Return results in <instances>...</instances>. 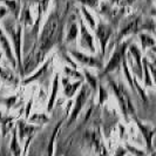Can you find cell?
<instances>
[{
	"label": "cell",
	"instance_id": "f35d334b",
	"mask_svg": "<svg viewBox=\"0 0 156 156\" xmlns=\"http://www.w3.org/2000/svg\"><path fill=\"white\" fill-rule=\"evenodd\" d=\"M148 65H149V69H150L153 76H154V82H155V89H156V67L150 62H148Z\"/></svg>",
	"mask_w": 156,
	"mask_h": 156
},
{
	"label": "cell",
	"instance_id": "3957f363",
	"mask_svg": "<svg viewBox=\"0 0 156 156\" xmlns=\"http://www.w3.org/2000/svg\"><path fill=\"white\" fill-rule=\"evenodd\" d=\"M107 80V83L109 88L112 89L113 94L116 96L117 102H119V106H120V110H121V114L125 119L126 123H129L130 122V117H133L134 115H136L135 113V107L132 101V98L129 95L128 89L126 88V86L122 83L121 80H115L113 78L112 73L107 74L106 76Z\"/></svg>",
	"mask_w": 156,
	"mask_h": 156
},
{
	"label": "cell",
	"instance_id": "44dd1931",
	"mask_svg": "<svg viewBox=\"0 0 156 156\" xmlns=\"http://www.w3.org/2000/svg\"><path fill=\"white\" fill-rule=\"evenodd\" d=\"M19 21L21 23L23 27H32L34 25V18L31 14V5L25 4L21 7V12H20V16H19Z\"/></svg>",
	"mask_w": 156,
	"mask_h": 156
},
{
	"label": "cell",
	"instance_id": "7bdbcfd3",
	"mask_svg": "<svg viewBox=\"0 0 156 156\" xmlns=\"http://www.w3.org/2000/svg\"><path fill=\"white\" fill-rule=\"evenodd\" d=\"M148 1H149V2H150V1H151V0H148Z\"/></svg>",
	"mask_w": 156,
	"mask_h": 156
},
{
	"label": "cell",
	"instance_id": "7402d4cb",
	"mask_svg": "<svg viewBox=\"0 0 156 156\" xmlns=\"http://www.w3.org/2000/svg\"><path fill=\"white\" fill-rule=\"evenodd\" d=\"M16 117L11 116V115H7V114H4L0 112V129H1V136L2 139H5L8 135L9 130L13 128L12 126V122Z\"/></svg>",
	"mask_w": 156,
	"mask_h": 156
},
{
	"label": "cell",
	"instance_id": "d6a6232c",
	"mask_svg": "<svg viewBox=\"0 0 156 156\" xmlns=\"http://www.w3.org/2000/svg\"><path fill=\"white\" fill-rule=\"evenodd\" d=\"M98 92H99V98H98V105L99 106H102L105 102L108 100V98H109V93H108V90L106 89V87L103 86L102 83L99 85V89H98Z\"/></svg>",
	"mask_w": 156,
	"mask_h": 156
},
{
	"label": "cell",
	"instance_id": "ffe728a7",
	"mask_svg": "<svg viewBox=\"0 0 156 156\" xmlns=\"http://www.w3.org/2000/svg\"><path fill=\"white\" fill-rule=\"evenodd\" d=\"M70 79L68 76H63L62 79H60V82L63 86V95L69 100L73 99V96L75 95L76 90H78L80 87L82 86L83 81H76V82H70Z\"/></svg>",
	"mask_w": 156,
	"mask_h": 156
},
{
	"label": "cell",
	"instance_id": "cb8c5ba5",
	"mask_svg": "<svg viewBox=\"0 0 156 156\" xmlns=\"http://www.w3.org/2000/svg\"><path fill=\"white\" fill-rule=\"evenodd\" d=\"M0 2H2L6 7H7L8 12L11 16H13L16 19L19 20L20 16V12H21V4L19 0H0Z\"/></svg>",
	"mask_w": 156,
	"mask_h": 156
},
{
	"label": "cell",
	"instance_id": "484cf974",
	"mask_svg": "<svg viewBox=\"0 0 156 156\" xmlns=\"http://www.w3.org/2000/svg\"><path fill=\"white\" fill-rule=\"evenodd\" d=\"M66 120H67V116L62 117V119L56 123V126L54 127V130H53V133H52V135H51V140H49V143H48V151H47L48 155H52V154H53L55 139H56L58 134H59V132H60V129H61V127H62L63 122H66Z\"/></svg>",
	"mask_w": 156,
	"mask_h": 156
},
{
	"label": "cell",
	"instance_id": "8fae6325",
	"mask_svg": "<svg viewBox=\"0 0 156 156\" xmlns=\"http://www.w3.org/2000/svg\"><path fill=\"white\" fill-rule=\"evenodd\" d=\"M128 53L126 54L127 59L129 60L130 68L135 74V76L139 79L143 78V63H142V52L135 44H130L128 46Z\"/></svg>",
	"mask_w": 156,
	"mask_h": 156
},
{
	"label": "cell",
	"instance_id": "7c38bea8",
	"mask_svg": "<svg viewBox=\"0 0 156 156\" xmlns=\"http://www.w3.org/2000/svg\"><path fill=\"white\" fill-rule=\"evenodd\" d=\"M119 125V116L114 110H109V108L106 106L101 117V125L100 127L102 128V134L105 135V137L108 140L110 137V134L113 133L114 127Z\"/></svg>",
	"mask_w": 156,
	"mask_h": 156
},
{
	"label": "cell",
	"instance_id": "2e32d148",
	"mask_svg": "<svg viewBox=\"0 0 156 156\" xmlns=\"http://www.w3.org/2000/svg\"><path fill=\"white\" fill-rule=\"evenodd\" d=\"M37 2H38V18L34 20V25L31 27V31L28 33V37L32 40L37 39V35L39 33V27H40V23H41V20H42V16L46 13L51 0H38Z\"/></svg>",
	"mask_w": 156,
	"mask_h": 156
},
{
	"label": "cell",
	"instance_id": "ac0fdd59",
	"mask_svg": "<svg viewBox=\"0 0 156 156\" xmlns=\"http://www.w3.org/2000/svg\"><path fill=\"white\" fill-rule=\"evenodd\" d=\"M53 60H54V55H51L46 61L44 62V65L40 67L38 72L33 73L32 75L27 76V78H25L23 81H21V83H23V85H28V83H31L33 81H40L41 79H44L46 76V73H47V70H48V68H49V66H52Z\"/></svg>",
	"mask_w": 156,
	"mask_h": 156
},
{
	"label": "cell",
	"instance_id": "4316f807",
	"mask_svg": "<svg viewBox=\"0 0 156 156\" xmlns=\"http://www.w3.org/2000/svg\"><path fill=\"white\" fill-rule=\"evenodd\" d=\"M139 38H140V42H141V47H142V51H146L147 48H151L153 46L156 45V40L150 35V34H147V33H143V32H140L139 34Z\"/></svg>",
	"mask_w": 156,
	"mask_h": 156
},
{
	"label": "cell",
	"instance_id": "5bb4252c",
	"mask_svg": "<svg viewBox=\"0 0 156 156\" xmlns=\"http://www.w3.org/2000/svg\"><path fill=\"white\" fill-rule=\"evenodd\" d=\"M16 127L18 136H19V141H21V142H25V139L30 137L31 135H37V133L40 132L42 128V126L27 123L26 119H19Z\"/></svg>",
	"mask_w": 156,
	"mask_h": 156
},
{
	"label": "cell",
	"instance_id": "6da1fadb",
	"mask_svg": "<svg viewBox=\"0 0 156 156\" xmlns=\"http://www.w3.org/2000/svg\"><path fill=\"white\" fill-rule=\"evenodd\" d=\"M72 7L73 0H55L54 7L41 30L38 42L35 41L30 54L27 55L25 61H23V76L27 73H31L40 62H42L45 56L53 47L62 45L65 28L67 26Z\"/></svg>",
	"mask_w": 156,
	"mask_h": 156
},
{
	"label": "cell",
	"instance_id": "4dcf8cb0",
	"mask_svg": "<svg viewBox=\"0 0 156 156\" xmlns=\"http://www.w3.org/2000/svg\"><path fill=\"white\" fill-rule=\"evenodd\" d=\"M28 121L31 123H34V125L44 126L48 123L51 120H49L48 115H46V114H33V115L28 117Z\"/></svg>",
	"mask_w": 156,
	"mask_h": 156
},
{
	"label": "cell",
	"instance_id": "f546056e",
	"mask_svg": "<svg viewBox=\"0 0 156 156\" xmlns=\"http://www.w3.org/2000/svg\"><path fill=\"white\" fill-rule=\"evenodd\" d=\"M80 11H81V13H82V18H83V20L86 21V23L92 28L94 31V28L96 27V23H95V19H94L93 14L88 11V7L86 6H83V5H81L80 6Z\"/></svg>",
	"mask_w": 156,
	"mask_h": 156
},
{
	"label": "cell",
	"instance_id": "5b68a950",
	"mask_svg": "<svg viewBox=\"0 0 156 156\" xmlns=\"http://www.w3.org/2000/svg\"><path fill=\"white\" fill-rule=\"evenodd\" d=\"M130 40H126V41H122L120 42L116 46V48L114 49V53L112 55V58L109 59V61L107 62V65L100 69V73L98 74V78L102 80L107 74H109L112 72H115V70H119L122 66V60L126 56V52H127V48L130 45L129 44Z\"/></svg>",
	"mask_w": 156,
	"mask_h": 156
},
{
	"label": "cell",
	"instance_id": "1f68e13d",
	"mask_svg": "<svg viewBox=\"0 0 156 156\" xmlns=\"http://www.w3.org/2000/svg\"><path fill=\"white\" fill-rule=\"evenodd\" d=\"M142 63H143V72H144V86L146 87H151L153 86V81L149 74V65H148V59L143 58L142 59Z\"/></svg>",
	"mask_w": 156,
	"mask_h": 156
},
{
	"label": "cell",
	"instance_id": "e0dca14e",
	"mask_svg": "<svg viewBox=\"0 0 156 156\" xmlns=\"http://www.w3.org/2000/svg\"><path fill=\"white\" fill-rule=\"evenodd\" d=\"M133 120L135 121V123L137 125V128H139V130L141 132L142 136H143V139H144V142H146V146H147L148 151L149 150H151V148H153V137H154V134H155L156 130L155 129H153L150 126L143 125L140 120L137 119L136 115H134L133 116Z\"/></svg>",
	"mask_w": 156,
	"mask_h": 156
},
{
	"label": "cell",
	"instance_id": "836d02e7",
	"mask_svg": "<svg viewBox=\"0 0 156 156\" xmlns=\"http://www.w3.org/2000/svg\"><path fill=\"white\" fill-rule=\"evenodd\" d=\"M16 100H18V95H14V96H9V98H6V99H2L0 102L5 105L6 109L9 110L12 109L13 107H16Z\"/></svg>",
	"mask_w": 156,
	"mask_h": 156
},
{
	"label": "cell",
	"instance_id": "9a60e30c",
	"mask_svg": "<svg viewBox=\"0 0 156 156\" xmlns=\"http://www.w3.org/2000/svg\"><path fill=\"white\" fill-rule=\"evenodd\" d=\"M0 46L2 48V52L6 56L7 61L9 62V65L13 67V69H18V62H16V58L14 55V51H13V47L11 45V41L8 40L7 35L5 34L4 30L1 28L0 26Z\"/></svg>",
	"mask_w": 156,
	"mask_h": 156
},
{
	"label": "cell",
	"instance_id": "d590c367",
	"mask_svg": "<svg viewBox=\"0 0 156 156\" xmlns=\"http://www.w3.org/2000/svg\"><path fill=\"white\" fill-rule=\"evenodd\" d=\"M125 148L127 149V151L128 153H130V154H133V155H144L146 153L144 151H142V150H139V149H136L134 146H132L129 142H126L125 143Z\"/></svg>",
	"mask_w": 156,
	"mask_h": 156
},
{
	"label": "cell",
	"instance_id": "603a6c76",
	"mask_svg": "<svg viewBox=\"0 0 156 156\" xmlns=\"http://www.w3.org/2000/svg\"><path fill=\"white\" fill-rule=\"evenodd\" d=\"M59 86H60V74L56 73L54 79H53V85H52V92H51V96H49V101L47 105V112L51 113L53 110V107L56 101V95H58V90H59Z\"/></svg>",
	"mask_w": 156,
	"mask_h": 156
},
{
	"label": "cell",
	"instance_id": "52a82bcc",
	"mask_svg": "<svg viewBox=\"0 0 156 156\" xmlns=\"http://www.w3.org/2000/svg\"><path fill=\"white\" fill-rule=\"evenodd\" d=\"M114 5L110 4L109 1H100L98 12L103 16V18L109 23L114 28H117L119 25L121 23L122 16L126 14V6H119L113 7Z\"/></svg>",
	"mask_w": 156,
	"mask_h": 156
},
{
	"label": "cell",
	"instance_id": "e575fe53",
	"mask_svg": "<svg viewBox=\"0 0 156 156\" xmlns=\"http://www.w3.org/2000/svg\"><path fill=\"white\" fill-rule=\"evenodd\" d=\"M76 1L86 7L94 8V9L99 7V5H100V0H76Z\"/></svg>",
	"mask_w": 156,
	"mask_h": 156
},
{
	"label": "cell",
	"instance_id": "9c48e42d",
	"mask_svg": "<svg viewBox=\"0 0 156 156\" xmlns=\"http://www.w3.org/2000/svg\"><path fill=\"white\" fill-rule=\"evenodd\" d=\"M94 33H95V37L98 38L99 42H100V47H101V56L100 58L103 59L106 56V51H107V46L109 44V40L114 35V27L109 23H107L102 19H99L96 27L94 28Z\"/></svg>",
	"mask_w": 156,
	"mask_h": 156
},
{
	"label": "cell",
	"instance_id": "60d3db41",
	"mask_svg": "<svg viewBox=\"0 0 156 156\" xmlns=\"http://www.w3.org/2000/svg\"><path fill=\"white\" fill-rule=\"evenodd\" d=\"M1 58H2V53L0 52V60H1Z\"/></svg>",
	"mask_w": 156,
	"mask_h": 156
},
{
	"label": "cell",
	"instance_id": "83f0119b",
	"mask_svg": "<svg viewBox=\"0 0 156 156\" xmlns=\"http://www.w3.org/2000/svg\"><path fill=\"white\" fill-rule=\"evenodd\" d=\"M9 147H11V153L13 154V155H20V154H23V151H21V147H20V144H19V142H18V132H16V127L14 128H12V141H11V144H9Z\"/></svg>",
	"mask_w": 156,
	"mask_h": 156
},
{
	"label": "cell",
	"instance_id": "277c9868",
	"mask_svg": "<svg viewBox=\"0 0 156 156\" xmlns=\"http://www.w3.org/2000/svg\"><path fill=\"white\" fill-rule=\"evenodd\" d=\"M142 31H143V19H142V16L140 14H133L132 16H128L125 21L121 23L117 33L113 38V41L110 44V48L117 46L122 41V39L127 35L140 33Z\"/></svg>",
	"mask_w": 156,
	"mask_h": 156
},
{
	"label": "cell",
	"instance_id": "30bf717a",
	"mask_svg": "<svg viewBox=\"0 0 156 156\" xmlns=\"http://www.w3.org/2000/svg\"><path fill=\"white\" fill-rule=\"evenodd\" d=\"M67 51L72 58H74L81 66L83 67H90V68H95V69H102L103 68V59L100 56H93V55H88L83 52L78 51L75 47H67Z\"/></svg>",
	"mask_w": 156,
	"mask_h": 156
},
{
	"label": "cell",
	"instance_id": "b9f144b4",
	"mask_svg": "<svg viewBox=\"0 0 156 156\" xmlns=\"http://www.w3.org/2000/svg\"><path fill=\"white\" fill-rule=\"evenodd\" d=\"M155 14H156V2H155Z\"/></svg>",
	"mask_w": 156,
	"mask_h": 156
},
{
	"label": "cell",
	"instance_id": "d4e9b609",
	"mask_svg": "<svg viewBox=\"0 0 156 156\" xmlns=\"http://www.w3.org/2000/svg\"><path fill=\"white\" fill-rule=\"evenodd\" d=\"M82 74H83V76H85V81H86L87 83L89 85V87L93 89L94 93H96L98 92V89H99V80L100 79L98 78V75H93L89 70L87 69L86 67H83V69H82Z\"/></svg>",
	"mask_w": 156,
	"mask_h": 156
},
{
	"label": "cell",
	"instance_id": "ba28073f",
	"mask_svg": "<svg viewBox=\"0 0 156 156\" xmlns=\"http://www.w3.org/2000/svg\"><path fill=\"white\" fill-rule=\"evenodd\" d=\"M82 140L86 141L87 144L94 149V153L96 154H108L106 150L103 139H102V133L100 127H89L86 128L82 132Z\"/></svg>",
	"mask_w": 156,
	"mask_h": 156
},
{
	"label": "cell",
	"instance_id": "7a4b0ae2",
	"mask_svg": "<svg viewBox=\"0 0 156 156\" xmlns=\"http://www.w3.org/2000/svg\"><path fill=\"white\" fill-rule=\"evenodd\" d=\"M2 28L8 34V37L12 40V45H13V51L14 55L16 58V62H18V69L19 75L23 78V26L21 23L16 19L13 16L8 14L2 19Z\"/></svg>",
	"mask_w": 156,
	"mask_h": 156
},
{
	"label": "cell",
	"instance_id": "74e56055",
	"mask_svg": "<svg viewBox=\"0 0 156 156\" xmlns=\"http://www.w3.org/2000/svg\"><path fill=\"white\" fill-rule=\"evenodd\" d=\"M9 14L8 9L6 6H0V20H2L5 16H7Z\"/></svg>",
	"mask_w": 156,
	"mask_h": 156
},
{
	"label": "cell",
	"instance_id": "d6986e66",
	"mask_svg": "<svg viewBox=\"0 0 156 156\" xmlns=\"http://www.w3.org/2000/svg\"><path fill=\"white\" fill-rule=\"evenodd\" d=\"M20 78L21 76L19 74H16L14 70L9 69L7 67H0V80L2 82L16 88L20 85Z\"/></svg>",
	"mask_w": 156,
	"mask_h": 156
},
{
	"label": "cell",
	"instance_id": "8d00e7d4",
	"mask_svg": "<svg viewBox=\"0 0 156 156\" xmlns=\"http://www.w3.org/2000/svg\"><path fill=\"white\" fill-rule=\"evenodd\" d=\"M32 105H33V98H31V99H30V101H28V105L26 106V108H25V112H23V113H25V117H23V119H26V120L30 117V113H31Z\"/></svg>",
	"mask_w": 156,
	"mask_h": 156
},
{
	"label": "cell",
	"instance_id": "ab89813d",
	"mask_svg": "<svg viewBox=\"0 0 156 156\" xmlns=\"http://www.w3.org/2000/svg\"><path fill=\"white\" fill-rule=\"evenodd\" d=\"M151 52H154V53L156 54V45H155V46L151 47Z\"/></svg>",
	"mask_w": 156,
	"mask_h": 156
},
{
	"label": "cell",
	"instance_id": "f1b7e54d",
	"mask_svg": "<svg viewBox=\"0 0 156 156\" xmlns=\"http://www.w3.org/2000/svg\"><path fill=\"white\" fill-rule=\"evenodd\" d=\"M63 73L66 74V76H68L69 79H73V80H76V81H83L85 80V76L81 72H79L76 68L74 67H68V66H65L62 68Z\"/></svg>",
	"mask_w": 156,
	"mask_h": 156
},
{
	"label": "cell",
	"instance_id": "4fadbf2b",
	"mask_svg": "<svg viewBox=\"0 0 156 156\" xmlns=\"http://www.w3.org/2000/svg\"><path fill=\"white\" fill-rule=\"evenodd\" d=\"M79 26H80V47H82L83 49H86L90 53H96L94 38L88 30L86 21L83 20L82 16H79Z\"/></svg>",
	"mask_w": 156,
	"mask_h": 156
},
{
	"label": "cell",
	"instance_id": "8992f818",
	"mask_svg": "<svg viewBox=\"0 0 156 156\" xmlns=\"http://www.w3.org/2000/svg\"><path fill=\"white\" fill-rule=\"evenodd\" d=\"M92 94H94V92H93V89L89 87V85H88V83H82V86L80 87L78 96H76V100L74 102L69 115L67 116V120H66V122H65V123H66V125H65L66 128H69L70 126L78 120L81 110L83 109L85 105L87 103L89 96H90Z\"/></svg>",
	"mask_w": 156,
	"mask_h": 156
}]
</instances>
